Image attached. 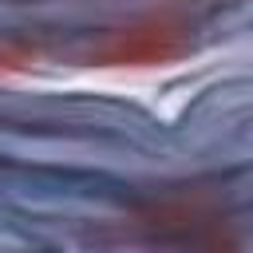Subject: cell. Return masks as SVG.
I'll use <instances>...</instances> for the list:
<instances>
[{"instance_id":"cell-1","label":"cell","mask_w":253,"mask_h":253,"mask_svg":"<svg viewBox=\"0 0 253 253\" xmlns=\"http://www.w3.org/2000/svg\"><path fill=\"white\" fill-rule=\"evenodd\" d=\"M182 51V36L166 24H138L115 32L99 51L95 63L103 67H146V63H166Z\"/></svg>"}]
</instances>
